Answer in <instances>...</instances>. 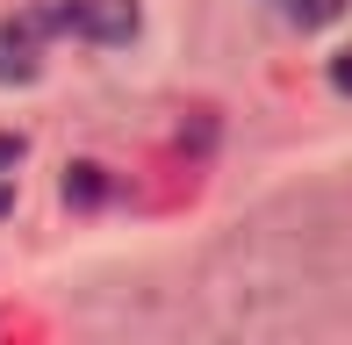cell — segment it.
<instances>
[{
	"label": "cell",
	"instance_id": "cell-1",
	"mask_svg": "<svg viewBox=\"0 0 352 345\" xmlns=\"http://www.w3.org/2000/svg\"><path fill=\"white\" fill-rule=\"evenodd\" d=\"M352 302V187L280 194L223 230L180 309V345H316Z\"/></svg>",
	"mask_w": 352,
	"mask_h": 345
},
{
	"label": "cell",
	"instance_id": "cell-4",
	"mask_svg": "<svg viewBox=\"0 0 352 345\" xmlns=\"http://www.w3.org/2000/svg\"><path fill=\"white\" fill-rule=\"evenodd\" d=\"M14 166H22V144H8V137H0V209L14 201Z\"/></svg>",
	"mask_w": 352,
	"mask_h": 345
},
{
	"label": "cell",
	"instance_id": "cell-3",
	"mask_svg": "<svg viewBox=\"0 0 352 345\" xmlns=\"http://www.w3.org/2000/svg\"><path fill=\"white\" fill-rule=\"evenodd\" d=\"M266 8H274L280 22H295V29H331V22L352 14V0H266Z\"/></svg>",
	"mask_w": 352,
	"mask_h": 345
},
{
	"label": "cell",
	"instance_id": "cell-2",
	"mask_svg": "<svg viewBox=\"0 0 352 345\" xmlns=\"http://www.w3.org/2000/svg\"><path fill=\"white\" fill-rule=\"evenodd\" d=\"M36 36H87V43H130L137 36V0H43L29 8Z\"/></svg>",
	"mask_w": 352,
	"mask_h": 345
},
{
	"label": "cell",
	"instance_id": "cell-5",
	"mask_svg": "<svg viewBox=\"0 0 352 345\" xmlns=\"http://www.w3.org/2000/svg\"><path fill=\"white\" fill-rule=\"evenodd\" d=\"M338 87H352V51H345V65H338Z\"/></svg>",
	"mask_w": 352,
	"mask_h": 345
}]
</instances>
